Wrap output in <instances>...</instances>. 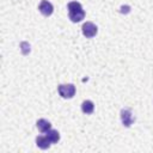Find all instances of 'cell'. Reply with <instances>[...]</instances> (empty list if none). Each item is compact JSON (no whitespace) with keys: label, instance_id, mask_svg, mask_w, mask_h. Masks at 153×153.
Returning <instances> with one entry per match:
<instances>
[{"label":"cell","instance_id":"cell-8","mask_svg":"<svg viewBox=\"0 0 153 153\" xmlns=\"http://www.w3.org/2000/svg\"><path fill=\"white\" fill-rule=\"evenodd\" d=\"M81 110H82L84 114H87V115L92 114L93 110H94V105H93V103L91 100H85L81 104Z\"/></svg>","mask_w":153,"mask_h":153},{"label":"cell","instance_id":"cell-3","mask_svg":"<svg viewBox=\"0 0 153 153\" xmlns=\"http://www.w3.org/2000/svg\"><path fill=\"white\" fill-rule=\"evenodd\" d=\"M81 29H82L84 36L87 37V38H91V37L96 36V33H97V26H96L93 23H91V22H86V23L82 25Z\"/></svg>","mask_w":153,"mask_h":153},{"label":"cell","instance_id":"cell-2","mask_svg":"<svg viewBox=\"0 0 153 153\" xmlns=\"http://www.w3.org/2000/svg\"><path fill=\"white\" fill-rule=\"evenodd\" d=\"M59 93L63 98H72L75 93V87L73 84H67V85H60L59 86Z\"/></svg>","mask_w":153,"mask_h":153},{"label":"cell","instance_id":"cell-6","mask_svg":"<svg viewBox=\"0 0 153 153\" xmlns=\"http://www.w3.org/2000/svg\"><path fill=\"white\" fill-rule=\"evenodd\" d=\"M36 143H37V146H38L39 148H42V149H47V148L50 147L51 141L48 139L47 135H45V136H37V139H36Z\"/></svg>","mask_w":153,"mask_h":153},{"label":"cell","instance_id":"cell-1","mask_svg":"<svg viewBox=\"0 0 153 153\" xmlns=\"http://www.w3.org/2000/svg\"><path fill=\"white\" fill-rule=\"evenodd\" d=\"M67 8H68L69 19H71L73 23H79V22H81V20L85 18V12H84V10H82L81 4L76 2V1H72V2L68 4Z\"/></svg>","mask_w":153,"mask_h":153},{"label":"cell","instance_id":"cell-7","mask_svg":"<svg viewBox=\"0 0 153 153\" xmlns=\"http://www.w3.org/2000/svg\"><path fill=\"white\" fill-rule=\"evenodd\" d=\"M36 126H37L38 130H39V131H42V133H47V131L51 128L50 122H49V121H47V120H44V118L38 120V121H37V123H36Z\"/></svg>","mask_w":153,"mask_h":153},{"label":"cell","instance_id":"cell-5","mask_svg":"<svg viewBox=\"0 0 153 153\" xmlns=\"http://www.w3.org/2000/svg\"><path fill=\"white\" fill-rule=\"evenodd\" d=\"M121 121H122L123 126L130 127V124H131L133 121H134L133 115H131V111L128 110V109H123V110L121 111Z\"/></svg>","mask_w":153,"mask_h":153},{"label":"cell","instance_id":"cell-4","mask_svg":"<svg viewBox=\"0 0 153 153\" xmlns=\"http://www.w3.org/2000/svg\"><path fill=\"white\" fill-rule=\"evenodd\" d=\"M38 10H39V12H41L43 16L48 17V16H50V14L53 13L54 7H53V5H51L48 0H42L41 4H39V6H38Z\"/></svg>","mask_w":153,"mask_h":153},{"label":"cell","instance_id":"cell-9","mask_svg":"<svg viewBox=\"0 0 153 153\" xmlns=\"http://www.w3.org/2000/svg\"><path fill=\"white\" fill-rule=\"evenodd\" d=\"M47 136H48V139L51 141V143H55V142H57V141L60 140V134H59V131L55 130V129H49V130L47 131Z\"/></svg>","mask_w":153,"mask_h":153}]
</instances>
